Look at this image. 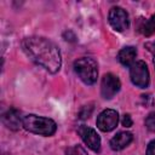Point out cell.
Returning <instances> with one entry per match:
<instances>
[{
	"label": "cell",
	"instance_id": "cell-4",
	"mask_svg": "<svg viewBox=\"0 0 155 155\" xmlns=\"http://www.w3.org/2000/svg\"><path fill=\"white\" fill-rule=\"evenodd\" d=\"M131 81L140 88H145L149 85V70L147 64L143 61L134 62L130 68Z\"/></svg>",
	"mask_w": 155,
	"mask_h": 155
},
{
	"label": "cell",
	"instance_id": "cell-9",
	"mask_svg": "<svg viewBox=\"0 0 155 155\" xmlns=\"http://www.w3.org/2000/svg\"><path fill=\"white\" fill-rule=\"evenodd\" d=\"M23 117L22 113L15 108H10L4 115H2V124L12 130V131H18L23 126Z\"/></svg>",
	"mask_w": 155,
	"mask_h": 155
},
{
	"label": "cell",
	"instance_id": "cell-7",
	"mask_svg": "<svg viewBox=\"0 0 155 155\" xmlns=\"http://www.w3.org/2000/svg\"><path fill=\"white\" fill-rule=\"evenodd\" d=\"M120 87H121V82L117 76H115L113 74H105L102 79L101 93H102L103 98L110 99L120 91Z\"/></svg>",
	"mask_w": 155,
	"mask_h": 155
},
{
	"label": "cell",
	"instance_id": "cell-3",
	"mask_svg": "<svg viewBox=\"0 0 155 155\" xmlns=\"http://www.w3.org/2000/svg\"><path fill=\"white\" fill-rule=\"evenodd\" d=\"M74 70L82 82L93 85L98 76V65L93 58L82 57L74 62Z\"/></svg>",
	"mask_w": 155,
	"mask_h": 155
},
{
	"label": "cell",
	"instance_id": "cell-6",
	"mask_svg": "<svg viewBox=\"0 0 155 155\" xmlns=\"http://www.w3.org/2000/svg\"><path fill=\"white\" fill-rule=\"evenodd\" d=\"M119 122V114L114 109L103 110L97 117V127L103 132L113 131Z\"/></svg>",
	"mask_w": 155,
	"mask_h": 155
},
{
	"label": "cell",
	"instance_id": "cell-10",
	"mask_svg": "<svg viewBox=\"0 0 155 155\" xmlns=\"http://www.w3.org/2000/svg\"><path fill=\"white\" fill-rule=\"evenodd\" d=\"M133 139V136L131 132H119L110 139V148L113 150H122L126 148Z\"/></svg>",
	"mask_w": 155,
	"mask_h": 155
},
{
	"label": "cell",
	"instance_id": "cell-12",
	"mask_svg": "<svg viewBox=\"0 0 155 155\" xmlns=\"http://www.w3.org/2000/svg\"><path fill=\"white\" fill-rule=\"evenodd\" d=\"M140 31L145 36H150L155 31V15L151 16L150 19H148V21H145L143 23V25L140 27Z\"/></svg>",
	"mask_w": 155,
	"mask_h": 155
},
{
	"label": "cell",
	"instance_id": "cell-17",
	"mask_svg": "<svg viewBox=\"0 0 155 155\" xmlns=\"http://www.w3.org/2000/svg\"><path fill=\"white\" fill-rule=\"evenodd\" d=\"M145 47L151 52V54H153V62H154V65H155V42H148L145 45Z\"/></svg>",
	"mask_w": 155,
	"mask_h": 155
},
{
	"label": "cell",
	"instance_id": "cell-8",
	"mask_svg": "<svg viewBox=\"0 0 155 155\" xmlns=\"http://www.w3.org/2000/svg\"><path fill=\"white\" fill-rule=\"evenodd\" d=\"M78 133L80 134L84 143L91 150H93L94 153H98L101 150V138L93 128H91L88 126H85V125H81L78 128Z\"/></svg>",
	"mask_w": 155,
	"mask_h": 155
},
{
	"label": "cell",
	"instance_id": "cell-14",
	"mask_svg": "<svg viewBox=\"0 0 155 155\" xmlns=\"http://www.w3.org/2000/svg\"><path fill=\"white\" fill-rule=\"evenodd\" d=\"M145 127L150 132H155V113H150L145 119Z\"/></svg>",
	"mask_w": 155,
	"mask_h": 155
},
{
	"label": "cell",
	"instance_id": "cell-1",
	"mask_svg": "<svg viewBox=\"0 0 155 155\" xmlns=\"http://www.w3.org/2000/svg\"><path fill=\"white\" fill-rule=\"evenodd\" d=\"M22 48L25 54L48 73H57L62 65L59 48L48 39L42 36H29L23 39Z\"/></svg>",
	"mask_w": 155,
	"mask_h": 155
},
{
	"label": "cell",
	"instance_id": "cell-11",
	"mask_svg": "<svg viewBox=\"0 0 155 155\" xmlns=\"http://www.w3.org/2000/svg\"><path fill=\"white\" fill-rule=\"evenodd\" d=\"M137 56V51L134 47L132 46H127V47H124L119 54H117V59L119 62L125 65V67H131L133 63H134V58Z\"/></svg>",
	"mask_w": 155,
	"mask_h": 155
},
{
	"label": "cell",
	"instance_id": "cell-5",
	"mask_svg": "<svg viewBox=\"0 0 155 155\" xmlns=\"http://www.w3.org/2000/svg\"><path fill=\"white\" fill-rule=\"evenodd\" d=\"M109 23L110 25L116 30V31H124L130 27V19H128V15L127 12L119 6L113 7L109 11V16H108Z\"/></svg>",
	"mask_w": 155,
	"mask_h": 155
},
{
	"label": "cell",
	"instance_id": "cell-15",
	"mask_svg": "<svg viewBox=\"0 0 155 155\" xmlns=\"http://www.w3.org/2000/svg\"><path fill=\"white\" fill-rule=\"evenodd\" d=\"M121 122H122V126H125V127H131L132 124H133V121H132V119H131V116H130L128 114H125V115L122 116Z\"/></svg>",
	"mask_w": 155,
	"mask_h": 155
},
{
	"label": "cell",
	"instance_id": "cell-2",
	"mask_svg": "<svg viewBox=\"0 0 155 155\" xmlns=\"http://www.w3.org/2000/svg\"><path fill=\"white\" fill-rule=\"evenodd\" d=\"M23 127L27 131L40 136H52L57 130V125L52 119L34 114H29L23 117Z\"/></svg>",
	"mask_w": 155,
	"mask_h": 155
},
{
	"label": "cell",
	"instance_id": "cell-13",
	"mask_svg": "<svg viewBox=\"0 0 155 155\" xmlns=\"http://www.w3.org/2000/svg\"><path fill=\"white\" fill-rule=\"evenodd\" d=\"M65 155H87V151L81 145H73L65 150Z\"/></svg>",
	"mask_w": 155,
	"mask_h": 155
},
{
	"label": "cell",
	"instance_id": "cell-16",
	"mask_svg": "<svg viewBox=\"0 0 155 155\" xmlns=\"http://www.w3.org/2000/svg\"><path fill=\"white\" fill-rule=\"evenodd\" d=\"M147 155H155V139L151 140V142L148 144V148H147Z\"/></svg>",
	"mask_w": 155,
	"mask_h": 155
}]
</instances>
